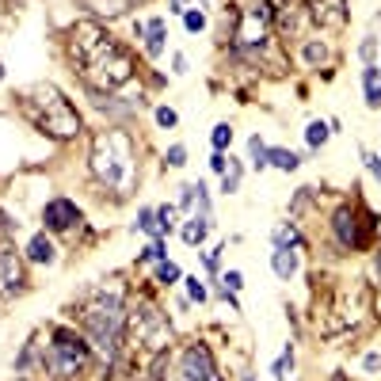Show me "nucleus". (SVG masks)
I'll use <instances>...</instances> for the list:
<instances>
[{"label":"nucleus","mask_w":381,"mask_h":381,"mask_svg":"<svg viewBox=\"0 0 381 381\" xmlns=\"http://www.w3.org/2000/svg\"><path fill=\"white\" fill-rule=\"evenodd\" d=\"M362 58H366V61L374 58V39H366V42H362Z\"/></svg>","instance_id":"nucleus-38"},{"label":"nucleus","mask_w":381,"mask_h":381,"mask_svg":"<svg viewBox=\"0 0 381 381\" xmlns=\"http://www.w3.org/2000/svg\"><path fill=\"white\" fill-rule=\"evenodd\" d=\"M328 133H332V130H328V122H320V118H317V122H309V130H305L309 149H320V145L328 141Z\"/></svg>","instance_id":"nucleus-21"},{"label":"nucleus","mask_w":381,"mask_h":381,"mask_svg":"<svg viewBox=\"0 0 381 381\" xmlns=\"http://www.w3.org/2000/svg\"><path fill=\"white\" fill-rule=\"evenodd\" d=\"M42 221H46V229L65 233V229H73V221H81V210H76L69 198H54V203H46V210H42Z\"/></svg>","instance_id":"nucleus-10"},{"label":"nucleus","mask_w":381,"mask_h":381,"mask_svg":"<svg viewBox=\"0 0 381 381\" xmlns=\"http://www.w3.org/2000/svg\"><path fill=\"white\" fill-rule=\"evenodd\" d=\"M332 229H335V240L343 244V248H362V225H358V214L351 206H340L332 218Z\"/></svg>","instance_id":"nucleus-9"},{"label":"nucleus","mask_w":381,"mask_h":381,"mask_svg":"<svg viewBox=\"0 0 381 381\" xmlns=\"http://www.w3.org/2000/svg\"><path fill=\"white\" fill-rule=\"evenodd\" d=\"M206 233H210V214H195V218H187V225H183V233H179V237H183L190 248H195V244L206 240Z\"/></svg>","instance_id":"nucleus-14"},{"label":"nucleus","mask_w":381,"mask_h":381,"mask_svg":"<svg viewBox=\"0 0 381 381\" xmlns=\"http://www.w3.org/2000/svg\"><path fill=\"white\" fill-rule=\"evenodd\" d=\"M84 366H88V340L69 328H58L50 343V370L58 377H76L84 374Z\"/></svg>","instance_id":"nucleus-5"},{"label":"nucleus","mask_w":381,"mask_h":381,"mask_svg":"<svg viewBox=\"0 0 381 381\" xmlns=\"http://www.w3.org/2000/svg\"><path fill=\"white\" fill-rule=\"evenodd\" d=\"M172 69H176V76L187 73V58H183V54H176V58H172Z\"/></svg>","instance_id":"nucleus-35"},{"label":"nucleus","mask_w":381,"mask_h":381,"mask_svg":"<svg viewBox=\"0 0 381 381\" xmlns=\"http://www.w3.org/2000/svg\"><path fill=\"white\" fill-rule=\"evenodd\" d=\"M183 283H187V294H190V301H198V305H203V301H206V286L198 283V278H183Z\"/></svg>","instance_id":"nucleus-28"},{"label":"nucleus","mask_w":381,"mask_h":381,"mask_svg":"<svg viewBox=\"0 0 381 381\" xmlns=\"http://www.w3.org/2000/svg\"><path fill=\"white\" fill-rule=\"evenodd\" d=\"M81 320H84L88 343L111 362V358L118 355V347H122V332H126V309H122V298L99 290V294L84 305Z\"/></svg>","instance_id":"nucleus-4"},{"label":"nucleus","mask_w":381,"mask_h":381,"mask_svg":"<svg viewBox=\"0 0 381 381\" xmlns=\"http://www.w3.org/2000/svg\"><path fill=\"white\" fill-rule=\"evenodd\" d=\"M168 164H172V168L187 164V149H183V145H172V149H168Z\"/></svg>","instance_id":"nucleus-30"},{"label":"nucleus","mask_w":381,"mask_h":381,"mask_svg":"<svg viewBox=\"0 0 381 381\" xmlns=\"http://www.w3.org/2000/svg\"><path fill=\"white\" fill-rule=\"evenodd\" d=\"M305 61H309V65H320V61H328V50H324L320 42H309V46H305Z\"/></svg>","instance_id":"nucleus-27"},{"label":"nucleus","mask_w":381,"mask_h":381,"mask_svg":"<svg viewBox=\"0 0 381 381\" xmlns=\"http://www.w3.org/2000/svg\"><path fill=\"white\" fill-rule=\"evenodd\" d=\"M218 263H221V248L206 252V267H210V271H218Z\"/></svg>","instance_id":"nucleus-36"},{"label":"nucleus","mask_w":381,"mask_h":381,"mask_svg":"<svg viewBox=\"0 0 381 381\" xmlns=\"http://www.w3.org/2000/svg\"><path fill=\"white\" fill-rule=\"evenodd\" d=\"M176 214H179L176 206H161V210H156V221H161V237H164V233H172V225H176Z\"/></svg>","instance_id":"nucleus-26"},{"label":"nucleus","mask_w":381,"mask_h":381,"mask_svg":"<svg viewBox=\"0 0 381 381\" xmlns=\"http://www.w3.org/2000/svg\"><path fill=\"white\" fill-rule=\"evenodd\" d=\"M240 176H244L240 161H233V156H229V168H225V172H221V190H225V195H233V190L240 187Z\"/></svg>","instance_id":"nucleus-19"},{"label":"nucleus","mask_w":381,"mask_h":381,"mask_svg":"<svg viewBox=\"0 0 381 381\" xmlns=\"http://www.w3.org/2000/svg\"><path fill=\"white\" fill-rule=\"evenodd\" d=\"M145 54H149V58H161L164 54V19H149V24H145Z\"/></svg>","instance_id":"nucleus-16"},{"label":"nucleus","mask_w":381,"mask_h":381,"mask_svg":"<svg viewBox=\"0 0 381 381\" xmlns=\"http://www.w3.org/2000/svg\"><path fill=\"white\" fill-rule=\"evenodd\" d=\"M362 161H366V168H370V172H374V176L381 179V161H377V156H374V153H362Z\"/></svg>","instance_id":"nucleus-34"},{"label":"nucleus","mask_w":381,"mask_h":381,"mask_svg":"<svg viewBox=\"0 0 381 381\" xmlns=\"http://www.w3.org/2000/svg\"><path fill=\"white\" fill-rule=\"evenodd\" d=\"M24 381H27V377H24Z\"/></svg>","instance_id":"nucleus-44"},{"label":"nucleus","mask_w":381,"mask_h":381,"mask_svg":"<svg viewBox=\"0 0 381 381\" xmlns=\"http://www.w3.org/2000/svg\"><path fill=\"white\" fill-rule=\"evenodd\" d=\"M271 240H275V248H298L301 237H298V229L290 225V221H283V225H275L271 233Z\"/></svg>","instance_id":"nucleus-17"},{"label":"nucleus","mask_w":381,"mask_h":381,"mask_svg":"<svg viewBox=\"0 0 381 381\" xmlns=\"http://www.w3.org/2000/svg\"><path fill=\"white\" fill-rule=\"evenodd\" d=\"M130 328L133 335L149 347V351H168V340H172V328H168L164 313L153 305V301H141L138 309L130 313Z\"/></svg>","instance_id":"nucleus-6"},{"label":"nucleus","mask_w":381,"mask_h":381,"mask_svg":"<svg viewBox=\"0 0 381 381\" xmlns=\"http://www.w3.org/2000/svg\"><path fill=\"white\" fill-rule=\"evenodd\" d=\"M0 290L8 298H16L24 290V263H19V255L8 240H0Z\"/></svg>","instance_id":"nucleus-8"},{"label":"nucleus","mask_w":381,"mask_h":381,"mask_svg":"<svg viewBox=\"0 0 381 381\" xmlns=\"http://www.w3.org/2000/svg\"><path fill=\"white\" fill-rule=\"evenodd\" d=\"M92 176L107 190L126 195L138 179V164H133V141L122 130H99L92 138Z\"/></svg>","instance_id":"nucleus-3"},{"label":"nucleus","mask_w":381,"mask_h":381,"mask_svg":"<svg viewBox=\"0 0 381 381\" xmlns=\"http://www.w3.org/2000/svg\"><path fill=\"white\" fill-rule=\"evenodd\" d=\"M156 283H161V286H176L179 283V267L164 260L161 267H156Z\"/></svg>","instance_id":"nucleus-25"},{"label":"nucleus","mask_w":381,"mask_h":381,"mask_svg":"<svg viewBox=\"0 0 381 381\" xmlns=\"http://www.w3.org/2000/svg\"><path fill=\"white\" fill-rule=\"evenodd\" d=\"M183 381H218V366L206 343H190L183 351Z\"/></svg>","instance_id":"nucleus-7"},{"label":"nucleus","mask_w":381,"mask_h":381,"mask_svg":"<svg viewBox=\"0 0 381 381\" xmlns=\"http://www.w3.org/2000/svg\"><path fill=\"white\" fill-rule=\"evenodd\" d=\"M290 370H294V351H290V347H286V351L278 355V362L271 366V374H275L278 381H286V377H290Z\"/></svg>","instance_id":"nucleus-24"},{"label":"nucleus","mask_w":381,"mask_h":381,"mask_svg":"<svg viewBox=\"0 0 381 381\" xmlns=\"http://www.w3.org/2000/svg\"><path fill=\"white\" fill-rule=\"evenodd\" d=\"M210 141H214V153H225L229 145H233V126H225V122H221V126H214Z\"/></svg>","instance_id":"nucleus-23"},{"label":"nucleus","mask_w":381,"mask_h":381,"mask_svg":"<svg viewBox=\"0 0 381 381\" xmlns=\"http://www.w3.org/2000/svg\"><path fill=\"white\" fill-rule=\"evenodd\" d=\"M221 283H225V286L233 290V294H237V290L244 286V275H240V271H225V278H221Z\"/></svg>","instance_id":"nucleus-32"},{"label":"nucleus","mask_w":381,"mask_h":381,"mask_svg":"<svg viewBox=\"0 0 381 381\" xmlns=\"http://www.w3.org/2000/svg\"><path fill=\"white\" fill-rule=\"evenodd\" d=\"M183 24H187V31H203L206 27V16L203 12H183Z\"/></svg>","instance_id":"nucleus-31"},{"label":"nucleus","mask_w":381,"mask_h":381,"mask_svg":"<svg viewBox=\"0 0 381 381\" xmlns=\"http://www.w3.org/2000/svg\"><path fill=\"white\" fill-rule=\"evenodd\" d=\"M248 381H252V377H248Z\"/></svg>","instance_id":"nucleus-43"},{"label":"nucleus","mask_w":381,"mask_h":381,"mask_svg":"<svg viewBox=\"0 0 381 381\" xmlns=\"http://www.w3.org/2000/svg\"><path fill=\"white\" fill-rule=\"evenodd\" d=\"M248 156H252V164L260 168V172H263L267 164H271V149H267V145H263V138H260V133H255V138H248Z\"/></svg>","instance_id":"nucleus-18"},{"label":"nucleus","mask_w":381,"mask_h":381,"mask_svg":"<svg viewBox=\"0 0 381 381\" xmlns=\"http://www.w3.org/2000/svg\"><path fill=\"white\" fill-rule=\"evenodd\" d=\"M271 267H275L278 278H286V283H290V278L298 275V252H294V248H275Z\"/></svg>","instance_id":"nucleus-13"},{"label":"nucleus","mask_w":381,"mask_h":381,"mask_svg":"<svg viewBox=\"0 0 381 381\" xmlns=\"http://www.w3.org/2000/svg\"><path fill=\"white\" fill-rule=\"evenodd\" d=\"M335 381H343V377H335Z\"/></svg>","instance_id":"nucleus-42"},{"label":"nucleus","mask_w":381,"mask_h":381,"mask_svg":"<svg viewBox=\"0 0 381 381\" xmlns=\"http://www.w3.org/2000/svg\"><path fill=\"white\" fill-rule=\"evenodd\" d=\"M27 260H31V263H54V260H58V248H54V240L46 237V233L31 237V244H27Z\"/></svg>","instance_id":"nucleus-12"},{"label":"nucleus","mask_w":381,"mask_h":381,"mask_svg":"<svg viewBox=\"0 0 381 381\" xmlns=\"http://www.w3.org/2000/svg\"><path fill=\"white\" fill-rule=\"evenodd\" d=\"M156 122H161L164 130H172L179 118H176V111H172V107H156Z\"/></svg>","instance_id":"nucleus-29"},{"label":"nucleus","mask_w":381,"mask_h":381,"mask_svg":"<svg viewBox=\"0 0 381 381\" xmlns=\"http://www.w3.org/2000/svg\"><path fill=\"white\" fill-rule=\"evenodd\" d=\"M69 50H73L76 65H81L84 84L99 96L115 92V88H122L133 76V58L99 24H92V19H84V24L73 27Z\"/></svg>","instance_id":"nucleus-1"},{"label":"nucleus","mask_w":381,"mask_h":381,"mask_svg":"<svg viewBox=\"0 0 381 381\" xmlns=\"http://www.w3.org/2000/svg\"><path fill=\"white\" fill-rule=\"evenodd\" d=\"M377 271H381V252H377Z\"/></svg>","instance_id":"nucleus-41"},{"label":"nucleus","mask_w":381,"mask_h":381,"mask_svg":"<svg viewBox=\"0 0 381 381\" xmlns=\"http://www.w3.org/2000/svg\"><path fill=\"white\" fill-rule=\"evenodd\" d=\"M138 229L149 233V237H161V221H156V210H149V206L141 210V214H138Z\"/></svg>","instance_id":"nucleus-22"},{"label":"nucleus","mask_w":381,"mask_h":381,"mask_svg":"<svg viewBox=\"0 0 381 381\" xmlns=\"http://www.w3.org/2000/svg\"><path fill=\"white\" fill-rule=\"evenodd\" d=\"M210 168H214V172L221 176V172H225V168H229V161H225V153H214V156H210Z\"/></svg>","instance_id":"nucleus-33"},{"label":"nucleus","mask_w":381,"mask_h":381,"mask_svg":"<svg viewBox=\"0 0 381 381\" xmlns=\"http://www.w3.org/2000/svg\"><path fill=\"white\" fill-rule=\"evenodd\" d=\"M366 370H370V374H377V370H381V355H366Z\"/></svg>","instance_id":"nucleus-37"},{"label":"nucleus","mask_w":381,"mask_h":381,"mask_svg":"<svg viewBox=\"0 0 381 381\" xmlns=\"http://www.w3.org/2000/svg\"><path fill=\"white\" fill-rule=\"evenodd\" d=\"M362 92L370 107H381V65H366L362 73Z\"/></svg>","instance_id":"nucleus-15"},{"label":"nucleus","mask_w":381,"mask_h":381,"mask_svg":"<svg viewBox=\"0 0 381 381\" xmlns=\"http://www.w3.org/2000/svg\"><path fill=\"white\" fill-rule=\"evenodd\" d=\"M309 8L320 27H328V31L347 27V0H309Z\"/></svg>","instance_id":"nucleus-11"},{"label":"nucleus","mask_w":381,"mask_h":381,"mask_svg":"<svg viewBox=\"0 0 381 381\" xmlns=\"http://www.w3.org/2000/svg\"><path fill=\"white\" fill-rule=\"evenodd\" d=\"M172 12H187V0H172Z\"/></svg>","instance_id":"nucleus-39"},{"label":"nucleus","mask_w":381,"mask_h":381,"mask_svg":"<svg viewBox=\"0 0 381 381\" xmlns=\"http://www.w3.org/2000/svg\"><path fill=\"white\" fill-rule=\"evenodd\" d=\"M19 111L31 118V126L42 130L54 141H69V138L81 133V115H76V107L65 99L61 88H54V84L24 88V92H19Z\"/></svg>","instance_id":"nucleus-2"},{"label":"nucleus","mask_w":381,"mask_h":381,"mask_svg":"<svg viewBox=\"0 0 381 381\" xmlns=\"http://www.w3.org/2000/svg\"><path fill=\"white\" fill-rule=\"evenodd\" d=\"M0 81H4V61H0Z\"/></svg>","instance_id":"nucleus-40"},{"label":"nucleus","mask_w":381,"mask_h":381,"mask_svg":"<svg viewBox=\"0 0 381 381\" xmlns=\"http://www.w3.org/2000/svg\"><path fill=\"white\" fill-rule=\"evenodd\" d=\"M271 164L278 168V172H298V153H290V149H271Z\"/></svg>","instance_id":"nucleus-20"}]
</instances>
